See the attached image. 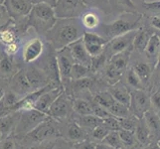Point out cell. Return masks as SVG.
<instances>
[{"mask_svg":"<svg viewBox=\"0 0 160 149\" xmlns=\"http://www.w3.org/2000/svg\"><path fill=\"white\" fill-rule=\"evenodd\" d=\"M103 123H104V125H106L109 130L118 131V130L121 129V125L119 123L118 118L113 117V115H110V117L104 118L103 119Z\"/></svg>","mask_w":160,"mask_h":149,"instance_id":"cell-42","label":"cell"},{"mask_svg":"<svg viewBox=\"0 0 160 149\" xmlns=\"http://www.w3.org/2000/svg\"><path fill=\"white\" fill-rule=\"evenodd\" d=\"M93 1V0H84V2L87 4V5H89V4H91L92 2Z\"/></svg>","mask_w":160,"mask_h":149,"instance_id":"cell-57","label":"cell"},{"mask_svg":"<svg viewBox=\"0 0 160 149\" xmlns=\"http://www.w3.org/2000/svg\"><path fill=\"white\" fill-rule=\"evenodd\" d=\"M4 1H5V0H0V4H3Z\"/></svg>","mask_w":160,"mask_h":149,"instance_id":"cell-60","label":"cell"},{"mask_svg":"<svg viewBox=\"0 0 160 149\" xmlns=\"http://www.w3.org/2000/svg\"><path fill=\"white\" fill-rule=\"evenodd\" d=\"M93 102L98 103L100 106L103 107L104 108H107L108 110V108L115 102V99L110 95L109 92H101L95 95Z\"/></svg>","mask_w":160,"mask_h":149,"instance_id":"cell-30","label":"cell"},{"mask_svg":"<svg viewBox=\"0 0 160 149\" xmlns=\"http://www.w3.org/2000/svg\"><path fill=\"white\" fill-rule=\"evenodd\" d=\"M126 82H128L129 87L134 90H143V87H144V84L141 82L133 69H129L126 73Z\"/></svg>","mask_w":160,"mask_h":149,"instance_id":"cell-37","label":"cell"},{"mask_svg":"<svg viewBox=\"0 0 160 149\" xmlns=\"http://www.w3.org/2000/svg\"><path fill=\"white\" fill-rule=\"evenodd\" d=\"M151 35L148 34V32L145 29L140 28L137 31L135 38L133 40V48H135L137 51H139L140 53H144L145 48L148 41H149V38Z\"/></svg>","mask_w":160,"mask_h":149,"instance_id":"cell-24","label":"cell"},{"mask_svg":"<svg viewBox=\"0 0 160 149\" xmlns=\"http://www.w3.org/2000/svg\"><path fill=\"white\" fill-rule=\"evenodd\" d=\"M142 18V15L138 13H130L129 18L126 16L115 19L114 21L110 22L108 24L102 25V30L104 34L108 37V39L110 40L114 37L120 36L125 33H128L130 31L138 30L141 27L140 21Z\"/></svg>","mask_w":160,"mask_h":149,"instance_id":"cell-4","label":"cell"},{"mask_svg":"<svg viewBox=\"0 0 160 149\" xmlns=\"http://www.w3.org/2000/svg\"><path fill=\"white\" fill-rule=\"evenodd\" d=\"M107 58H108V55L106 54L104 51L101 55H98V56L92 57V65H91L92 72H97L98 70L104 68V64H106V62H107Z\"/></svg>","mask_w":160,"mask_h":149,"instance_id":"cell-40","label":"cell"},{"mask_svg":"<svg viewBox=\"0 0 160 149\" xmlns=\"http://www.w3.org/2000/svg\"><path fill=\"white\" fill-rule=\"evenodd\" d=\"M3 4L13 20L27 17L33 7L30 0H5Z\"/></svg>","mask_w":160,"mask_h":149,"instance_id":"cell-11","label":"cell"},{"mask_svg":"<svg viewBox=\"0 0 160 149\" xmlns=\"http://www.w3.org/2000/svg\"><path fill=\"white\" fill-rule=\"evenodd\" d=\"M104 144L108 145L109 147H112L113 149H118L122 147V143H121V140L119 138V135H118V131H112L110 130L108 132V134L104 137L103 140L102 141Z\"/></svg>","mask_w":160,"mask_h":149,"instance_id":"cell-36","label":"cell"},{"mask_svg":"<svg viewBox=\"0 0 160 149\" xmlns=\"http://www.w3.org/2000/svg\"><path fill=\"white\" fill-rule=\"evenodd\" d=\"M82 41L85 43L88 52L92 58L101 55L104 51V47H106L109 40L108 38L96 34V33L85 32L84 36H82Z\"/></svg>","mask_w":160,"mask_h":149,"instance_id":"cell-12","label":"cell"},{"mask_svg":"<svg viewBox=\"0 0 160 149\" xmlns=\"http://www.w3.org/2000/svg\"><path fill=\"white\" fill-rule=\"evenodd\" d=\"M156 68L157 69H159V71H160V53H159V56H158V60H157V63H156Z\"/></svg>","mask_w":160,"mask_h":149,"instance_id":"cell-55","label":"cell"},{"mask_svg":"<svg viewBox=\"0 0 160 149\" xmlns=\"http://www.w3.org/2000/svg\"><path fill=\"white\" fill-rule=\"evenodd\" d=\"M134 134H135V138L136 141H138L141 145L143 146H146L150 143L151 140V133L149 129H148L147 125L145 124L144 120L142 118L140 119V121L137 123V126L135 128L134 131Z\"/></svg>","mask_w":160,"mask_h":149,"instance_id":"cell-22","label":"cell"},{"mask_svg":"<svg viewBox=\"0 0 160 149\" xmlns=\"http://www.w3.org/2000/svg\"><path fill=\"white\" fill-rule=\"evenodd\" d=\"M110 130L107 127L106 125H104V123L102 122V124H100L98 126H97V127L92 130V137L97 140H100V141H102L103 138L106 137L108 132Z\"/></svg>","mask_w":160,"mask_h":149,"instance_id":"cell-41","label":"cell"},{"mask_svg":"<svg viewBox=\"0 0 160 149\" xmlns=\"http://www.w3.org/2000/svg\"><path fill=\"white\" fill-rule=\"evenodd\" d=\"M118 149H125V148H123V147H120V148H118Z\"/></svg>","mask_w":160,"mask_h":149,"instance_id":"cell-62","label":"cell"},{"mask_svg":"<svg viewBox=\"0 0 160 149\" xmlns=\"http://www.w3.org/2000/svg\"><path fill=\"white\" fill-rule=\"evenodd\" d=\"M31 3L34 5V4H39V3H46V4H49L51 5V6H55V4H56L57 0H30Z\"/></svg>","mask_w":160,"mask_h":149,"instance_id":"cell-51","label":"cell"},{"mask_svg":"<svg viewBox=\"0 0 160 149\" xmlns=\"http://www.w3.org/2000/svg\"><path fill=\"white\" fill-rule=\"evenodd\" d=\"M81 19H58L51 30L47 32L44 39L58 51L69 47L72 43L82 38L85 30Z\"/></svg>","mask_w":160,"mask_h":149,"instance_id":"cell-1","label":"cell"},{"mask_svg":"<svg viewBox=\"0 0 160 149\" xmlns=\"http://www.w3.org/2000/svg\"><path fill=\"white\" fill-rule=\"evenodd\" d=\"M85 134L86 133L84 131V128H82L77 122H73L69 125L68 137L70 139L76 141H82L85 139Z\"/></svg>","mask_w":160,"mask_h":149,"instance_id":"cell-32","label":"cell"},{"mask_svg":"<svg viewBox=\"0 0 160 149\" xmlns=\"http://www.w3.org/2000/svg\"><path fill=\"white\" fill-rule=\"evenodd\" d=\"M2 138H3V134H2V132H1V131H0V142H1Z\"/></svg>","mask_w":160,"mask_h":149,"instance_id":"cell-59","label":"cell"},{"mask_svg":"<svg viewBox=\"0 0 160 149\" xmlns=\"http://www.w3.org/2000/svg\"><path fill=\"white\" fill-rule=\"evenodd\" d=\"M90 72H92L90 67L75 62L71 72V80H79L82 78H86L90 74Z\"/></svg>","mask_w":160,"mask_h":149,"instance_id":"cell-31","label":"cell"},{"mask_svg":"<svg viewBox=\"0 0 160 149\" xmlns=\"http://www.w3.org/2000/svg\"><path fill=\"white\" fill-rule=\"evenodd\" d=\"M63 92H64L63 87H55V89L46 91L45 92H43L40 96V97L36 101V102L34 104V108L33 109H36L38 112H41L48 115L49 109H50L52 103Z\"/></svg>","mask_w":160,"mask_h":149,"instance_id":"cell-15","label":"cell"},{"mask_svg":"<svg viewBox=\"0 0 160 149\" xmlns=\"http://www.w3.org/2000/svg\"><path fill=\"white\" fill-rule=\"evenodd\" d=\"M23 67L19 58L9 57L4 53L0 57V79L8 81Z\"/></svg>","mask_w":160,"mask_h":149,"instance_id":"cell-13","label":"cell"},{"mask_svg":"<svg viewBox=\"0 0 160 149\" xmlns=\"http://www.w3.org/2000/svg\"><path fill=\"white\" fill-rule=\"evenodd\" d=\"M76 122L78 123L82 128L90 129L92 131L97 126H98L103 122V119L100 118L95 114H88V115H80L79 119L77 120Z\"/></svg>","mask_w":160,"mask_h":149,"instance_id":"cell-23","label":"cell"},{"mask_svg":"<svg viewBox=\"0 0 160 149\" xmlns=\"http://www.w3.org/2000/svg\"><path fill=\"white\" fill-rule=\"evenodd\" d=\"M55 148V143L53 141H42L39 142V144L36 145L35 147H33L32 149H54Z\"/></svg>","mask_w":160,"mask_h":149,"instance_id":"cell-48","label":"cell"},{"mask_svg":"<svg viewBox=\"0 0 160 149\" xmlns=\"http://www.w3.org/2000/svg\"><path fill=\"white\" fill-rule=\"evenodd\" d=\"M27 20L30 28L34 30L37 35L44 37L49 30L53 28L58 18L53 6L46 3H39L33 5L27 16Z\"/></svg>","mask_w":160,"mask_h":149,"instance_id":"cell-2","label":"cell"},{"mask_svg":"<svg viewBox=\"0 0 160 149\" xmlns=\"http://www.w3.org/2000/svg\"><path fill=\"white\" fill-rule=\"evenodd\" d=\"M71 109V102L67 93L64 92L55 99L54 102L49 109L48 115L51 118H56V119H62L65 118L70 112Z\"/></svg>","mask_w":160,"mask_h":149,"instance_id":"cell-14","label":"cell"},{"mask_svg":"<svg viewBox=\"0 0 160 149\" xmlns=\"http://www.w3.org/2000/svg\"><path fill=\"white\" fill-rule=\"evenodd\" d=\"M87 6L84 0H57L54 11L58 19H74L81 17Z\"/></svg>","mask_w":160,"mask_h":149,"instance_id":"cell-5","label":"cell"},{"mask_svg":"<svg viewBox=\"0 0 160 149\" xmlns=\"http://www.w3.org/2000/svg\"><path fill=\"white\" fill-rule=\"evenodd\" d=\"M134 72L136 73V75L139 77V79L141 80V82L144 84V86L149 82L151 75H152V69L148 64L146 63H137L133 68Z\"/></svg>","mask_w":160,"mask_h":149,"instance_id":"cell-25","label":"cell"},{"mask_svg":"<svg viewBox=\"0 0 160 149\" xmlns=\"http://www.w3.org/2000/svg\"><path fill=\"white\" fill-rule=\"evenodd\" d=\"M150 24L152 27L156 28L158 30H160V15H155L153 16L150 20Z\"/></svg>","mask_w":160,"mask_h":149,"instance_id":"cell-49","label":"cell"},{"mask_svg":"<svg viewBox=\"0 0 160 149\" xmlns=\"http://www.w3.org/2000/svg\"><path fill=\"white\" fill-rule=\"evenodd\" d=\"M81 22L85 28L89 30H92V29H96L97 27L100 25V18H98V14L90 11V12H86L82 15Z\"/></svg>","mask_w":160,"mask_h":149,"instance_id":"cell-27","label":"cell"},{"mask_svg":"<svg viewBox=\"0 0 160 149\" xmlns=\"http://www.w3.org/2000/svg\"><path fill=\"white\" fill-rule=\"evenodd\" d=\"M144 53L146 55V57L150 61H153L156 65L160 53V36L156 34V33H154V34L150 36Z\"/></svg>","mask_w":160,"mask_h":149,"instance_id":"cell-19","label":"cell"},{"mask_svg":"<svg viewBox=\"0 0 160 149\" xmlns=\"http://www.w3.org/2000/svg\"><path fill=\"white\" fill-rule=\"evenodd\" d=\"M8 86H9V90L14 92L21 98L30 95L32 92H34L29 84L28 79L26 77L23 67L9 80Z\"/></svg>","mask_w":160,"mask_h":149,"instance_id":"cell-10","label":"cell"},{"mask_svg":"<svg viewBox=\"0 0 160 149\" xmlns=\"http://www.w3.org/2000/svg\"><path fill=\"white\" fill-rule=\"evenodd\" d=\"M138 30L130 31L128 33H125V34L110 39L106 45V47H104L106 54L108 57H112L115 54L120 53L129 48H132L133 47V40Z\"/></svg>","mask_w":160,"mask_h":149,"instance_id":"cell-6","label":"cell"},{"mask_svg":"<svg viewBox=\"0 0 160 149\" xmlns=\"http://www.w3.org/2000/svg\"><path fill=\"white\" fill-rule=\"evenodd\" d=\"M71 86L72 89L77 92H82L85 90H89L90 87L93 85V80L89 77H86V78H82L79 80H72L71 82Z\"/></svg>","mask_w":160,"mask_h":149,"instance_id":"cell-33","label":"cell"},{"mask_svg":"<svg viewBox=\"0 0 160 149\" xmlns=\"http://www.w3.org/2000/svg\"><path fill=\"white\" fill-rule=\"evenodd\" d=\"M142 119L144 120L151 135L158 136L160 139V117H158V114L149 109L144 113Z\"/></svg>","mask_w":160,"mask_h":149,"instance_id":"cell-20","label":"cell"},{"mask_svg":"<svg viewBox=\"0 0 160 149\" xmlns=\"http://www.w3.org/2000/svg\"><path fill=\"white\" fill-rule=\"evenodd\" d=\"M143 7L148 11H151V12H160V0L152 2H144Z\"/></svg>","mask_w":160,"mask_h":149,"instance_id":"cell-46","label":"cell"},{"mask_svg":"<svg viewBox=\"0 0 160 149\" xmlns=\"http://www.w3.org/2000/svg\"><path fill=\"white\" fill-rule=\"evenodd\" d=\"M11 16L8 13L6 7L4 6V4H0V29L4 27L6 24H8L11 21Z\"/></svg>","mask_w":160,"mask_h":149,"instance_id":"cell-45","label":"cell"},{"mask_svg":"<svg viewBox=\"0 0 160 149\" xmlns=\"http://www.w3.org/2000/svg\"><path fill=\"white\" fill-rule=\"evenodd\" d=\"M132 48H129L128 50H124V51H122V52L113 55L112 57H110L109 63L112 64L113 67L117 68L118 70L123 72L126 69V67H128V64L129 62V58H130V54L132 52Z\"/></svg>","mask_w":160,"mask_h":149,"instance_id":"cell-21","label":"cell"},{"mask_svg":"<svg viewBox=\"0 0 160 149\" xmlns=\"http://www.w3.org/2000/svg\"><path fill=\"white\" fill-rule=\"evenodd\" d=\"M151 99L150 97L143 90H133L131 91V99L129 110L132 112L134 117L138 119L143 118V115L150 109Z\"/></svg>","mask_w":160,"mask_h":149,"instance_id":"cell-8","label":"cell"},{"mask_svg":"<svg viewBox=\"0 0 160 149\" xmlns=\"http://www.w3.org/2000/svg\"><path fill=\"white\" fill-rule=\"evenodd\" d=\"M150 99H151L152 106L155 108H157L158 110H160V92H154L153 95L150 97Z\"/></svg>","mask_w":160,"mask_h":149,"instance_id":"cell-47","label":"cell"},{"mask_svg":"<svg viewBox=\"0 0 160 149\" xmlns=\"http://www.w3.org/2000/svg\"><path fill=\"white\" fill-rule=\"evenodd\" d=\"M17 122V114H7L0 117V131L3 135H6L14 127Z\"/></svg>","mask_w":160,"mask_h":149,"instance_id":"cell-29","label":"cell"},{"mask_svg":"<svg viewBox=\"0 0 160 149\" xmlns=\"http://www.w3.org/2000/svg\"><path fill=\"white\" fill-rule=\"evenodd\" d=\"M108 92H110V95L113 97V98L117 102L124 104V106L128 107H130L131 92H129L128 87H126L123 84H121V82H118L117 84L112 85V87H109Z\"/></svg>","mask_w":160,"mask_h":149,"instance_id":"cell-18","label":"cell"},{"mask_svg":"<svg viewBox=\"0 0 160 149\" xmlns=\"http://www.w3.org/2000/svg\"><path fill=\"white\" fill-rule=\"evenodd\" d=\"M108 112L113 117L120 118V117H128V112H130V110L129 107H125L124 104L115 101V102L108 108Z\"/></svg>","mask_w":160,"mask_h":149,"instance_id":"cell-34","label":"cell"},{"mask_svg":"<svg viewBox=\"0 0 160 149\" xmlns=\"http://www.w3.org/2000/svg\"><path fill=\"white\" fill-rule=\"evenodd\" d=\"M2 149H14V143L12 140H6L3 142Z\"/></svg>","mask_w":160,"mask_h":149,"instance_id":"cell-52","label":"cell"},{"mask_svg":"<svg viewBox=\"0 0 160 149\" xmlns=\"http://www.w3.org/2000/svg\"><path fill=\"white\" fill-rule=\"evenodd\" d=\"M149 149H160V147L158 146V144L156 143V144H152V145H150Z\"/></svg>","mask_w":160,"mask_h":149,"instance_id":"cell-56","label":"cell"},{"mask_svg":"<svg viewBox=\"0 0 160 149\" xmlns=\"http://www.w3.org/2000/svg\"><path fill=\"white\" fill-rule=\"evenodd\" d=\"M123 72L118 70L112 64H108L104 66V78L109 82L110 85H114L119 82Z\"/></svg>","mask_w":160,"mask_h":149,"instance_id":"cell-28","label":"cell"},{"mask_svg":"<svg viewBox=\"0 0 160 149\" xmlns=\"http://www.w3.org/2000/svg\"><path fill=\"white\" fill-rule=\"evenodd\" d=\"M118 135H119V138L121 140L122 145L125 147H131L136 143L134 132L121 128L120 130H118Z\"/></svg>","mask_w":160,"mask_h":149,"instance_id":"cell-38","label":"cell"},{"mask_svg":"<svg viewBox=\"0 0 160 149\" xmlns=\"http://www.w3.org/2000/svg\"><path fill=\"white\" fill-rule=\"evenodd\" d=\"M72 56H73L76 63L88 66L91 68L92 65V57L88 52V50L85 46V43L82 41V38L77 40L76 42L72 43L69 46Z\"/></svg>","mask_w":160,"mask_h":149,"instance_id":"cell-17","label":"cell"},{"mask_svg":"<svg viewBox=\"0 0 160 149\" xmlns=\"http://www.w3.org/2000/svg\"><path fill=\"white\" fill-rule=\"evenodd\" d=\"M96 149H113L112 147H109L108 145L107 144H104V143H101V144H97L96 145Z\"/></svg>","mask_w":160,"mask_h":149,"instance_id":"cell-53","label":"cell"},{"mask_svg":"<svg viewBox=\"0 0 160 149\" xmlns=\"http://www.w3.org/2000/svg\"><path fill=\"white\" fill-rule=\"evenodd\" d=\"M5 92H6V90H5L4 86H3V85H1V84H0V101H1V99H2V97H4Z\"/></svg>","mask_w":160,"mask_h":149,"instance_id":"cell-54","label":"cell"},{"mask_svg":"<svg viewBox=\"0 0 160 149\" xmlns=\"http://www.w3.org/2000/svg\"><path fill=\"white\" fill-rule=\"evenodd\" d=\"M22 42H23V40L16 41L14 43L9 44V45L4 46L3 47V53L5 55H7V56H9V57L17 58L19 56L21 48H22Z\"/></svg>","mask_w":160,"mask_h":149,"instance_id":"cell-39","label":"cell"},{"mask_svg":"<svg viewBox=\"0 0 160 149\" xmlns=\"http://www.w3.org/2000/svg\"><path fill=\"white\" fill-rule=\"evenodd\" d=\"M118 120H119V123H120L121 128L122 129H126V130H129L132 132L135 131L137 123L134 119H132L128 117H120V118H118Z\"/></svg>","mask_w":160,"mask_h":149,"instance_id":"cell-43","label":"cell"},{"mask_svg":"<svg viewBox=\"0 0 160 149\" xmlns=\"http://www.w3.org/2000/svg\"><path fill=\"white\" fill-rule=\"evenodd\" d=\"M57 61H58V67L60 71V77L62 86H67L71 80V72L73 65L75 64V60L71 54L69 47L63 48L61 50L56 51Z\"/></svg>","mask_w":160,"mask_h":149,"instance_id":"cell-7","label":"cell"},{"mask_svg":"<svg viewBox=\"0 0 160 149\" xmlns=\"http://www.w3.org/2000/svg\"><path fill=\"white\" fill-rule=\"evenodd\" d=\"M54 149H55V148H54Z\"/></svg>","mask_w":160,"mask_h":149,"instance_id":"cell-63","label":"cell"},{"mask_svg":"<svg viewBox=\"0 0 160 149\" xmlns=\"http://www.w3.org/2000/svg\"><path fill=\"white\" fill-rule=\"evenodd\" d=\"M2 54H3V46L0 45V57L2 56Z\"/></svg>","mask_w":160,"mask_h":149,"instance_id":"cell-58","label":"cell"},{"mask_svg":"<svg viewBox=\"0 0 160 149\" xmlns=\"http://www.w3.org/2000/svg\"><path fill=\"white\" fill-rule=\"evenodd\" d=\"M77 149H96V145L92 144V142H81L77 146Z\"/></svg>","mask_w":160,"mask_h":149,"instance_id":"cell-50","label":"cell"},{"mask_svg":"<svg viewBox=\"0 0 160 149\" xmlns=\"http://www.w3.org/2000/svg\"><path fill=\"white\" fill-rule=\"evenodd\" d=\"M157 144H158V146H159V147H160V139H159V140H158V142H157Z\"/></svg>","mask_w":160,"mask_h":149,"instance_id":"cell-61","label":"cell"},{"mask_svg":"<svg viewBox=\"0 0 160 149\" xmlns=\"http://www.w3.org/2000/svg\"><path fill=\"white\" fill-rule=\"evenodd\" d=\"M73 109L80 115L93 114L92 106L90 102L84 98H77L73 102Z\"/></svg>","mask_w":160,"mask_h":149,"instance_id":"cell-26","label":"cell"},{"mask_svg":"<svg viewBox=\"0 0 160 149\" xmlns=\"http://www.w3.org/2000/svg\"><path fill=\"white\" fill-rule=\"evenodd\" d=\"M30 31L31 29L23 38L22 48L18 56L23 66L38 62L47 49V42L44 39V37L37 34L32 36L30 35Z\"/></svg>","mask_w":160,"mask_h":149,"instance_id":"cell-3","label":"cell"},{"mask_svg":"<svg viewBox=\"0 0 160 149\" xmlns=\"http://www.w3.org/2000/svg\"><path fill=\"white\" fill-rule=\"evenodd\" d=\"M23 68L33 92L39 91L43 89V87H47L49 84H51L50 79L48 78L47 74L38 65H25L23 66Z\"/></svg>","mask_w":160,"mask_h":149,"instance_id":"cell-9","label":"cell"},{"mask_svg":"<svg viewBox=\"0 0 160 149\" xmlns=\"http://www.w3.org/2000/svg\"><path fill=\"white\" fill-rule=\"evenodd\" d=\"M57 133L58 130L55 128L53 123L48 120H44L30 131L28 138L33 142H42Z\"/></svg>","mask_w":160,"mask_h":149,"instance_id":"cell-16","label":"cell"},{"mask_svg":"<svg viewBox=\"0 0 160 149\" xmlns=\"http://www.w3.org/2000/svg\"><path fill=\"white\" fill-rule=\"evenodd\" d=\"M112 6L117 7L118 9H121L125 12L136 13V6L132 2V0H109Z\"/></svg>","mask_w":160,"mask_h":149,"instance_id":"cell-35","label":"cell"},{"mask_svg":"<svg viewBox=\"0 0 160 149\" xmlns=\"http://www.w3.org/2000/svg\"><path fill=\"white\" fill-rule=\"evenodd\" d=\"M92 110H93V114L97 115V117H98L102 119H104V118H107L108 117H110V114L109 112L107 109V108H104L103 107L100 106L98 103L95 102H93L92 103Z\"/></svg>","mask_w":160,"mask_h":149,"instance_id":"cell-44","label":"cell"}]
</instances>
